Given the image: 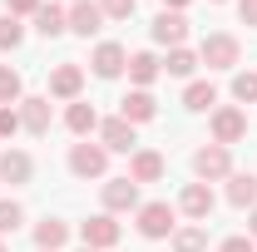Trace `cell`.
Segmentation results:
<instances>
[{"mask_svg": "<svg viewBox=\"0 0 257 252\" xmlns=\"http://www.w3.org/2000/svg\"><path fill=\"white\" fill-rule=\"evenodd\" d=\"M119 119H128V124H154V119H159V104H154V94H149V89H134V94H124V104H119Z\"/></svg>", "mask_w": 257, "mask_h": 252, "instance_id": "14", "label": "cell"}, {"mask_svg": "<svg viewBox=\"0 0 257 252\" xmlns=\"http://www.w3.org/2000/svg\"><path fill=\"white\" fill-rule=\"evenodd\" d=\"M218 252H257V247H252V237H223Z\"/></svg>", "mask_w": 257, "mask_h": 252, "instance_id": "33", "label": "cell"}, {"mask_svg": "<svg viewBox=\"0 0 257 252\" xmlns=\"http://www.w3.org/2000/svg\"><path fill=\"white\" fill-rule=\"evenodd\" d=\"M79 89H84V69H79L74 60L55 64V74H50V94H55V99H69V104H74V99H79Z\"/></svg>", "mask_w": 257, "mask_h": 252, "instance_id": "10", "label": "cell"}, {"mask_svg": "<svg viewBox=\"0 0 257 252\" xmlns=\"http://www.w3.org/2000/svg\"><path fill=\"white\" fill-rule=\"evenodd\" d=\"M213 203H218V198H213V188H208V183H188V188L178 193V213H188L193 222H208Z\"/></svg>", "mask_w": 257, "mask_h": 252, "instance_id": "11", "label": "cell"}, {"mask_svg": "<svg viewBox=\"0 0 257 252\" xmlns=\"http://www.w3.org/2000/svg\"><path fill=\"white\" fill-rule=\"evenodd\" d=\"M40 5H45V0H5V15H15V20H20V15H35Z\"/></svg>", "mask_w": 257, "mask_h": 252, "instance_id": "32", "label": "cell"}, {"mask_svg": "<svg viewBox=\"0 0 257 252\" xmlns=\"http://www.w3.org/2000/svg\"><path fill=\"white\" fill-rule=\"evenodd\" d=\"M20 222H25V208H20V203H5V198H0V237H5V232H15Z\"/></svg>", "mask_w": 257, "mask_h": 252, "instance_id": "29", "label": "cell"}, {"mask_svg": "<svg viewBox=\"0 0 257 252\" xmlns=\"http://www.w3.org/2000/svg\"><path fill=\"white\" fill-rule=\"evenodd\" d=\"M193 173H198V183H218L232 173V149L223 144H203L198 154H193Z\"/></svg>", "mask_w": 257, "mask_h": 252, "instance_id": "1", "label": "cell"}, {"mask_svg": "<svg viewBox=\"0 0 257 252\" xmlns=\"http://www.w3.org/2000/svg\"><path fill=\"white\" fill-rule=\"evenodd\" d=\"M183 5H188V0H163V10H178V15H183Z\"/></svg>", "mask_w": 257, "mask_h": 252, "instance_id": "35", "label": "cell"}, {"mask_svg": "<svg viewBox=\"0 0 257 252\" xmlns=\"http://www.w3.org/2000/svg\"><path fill=\"white\" fill-rule=\"evenodd\" d=\"M134 5H139V0H99L104 20H128V15H134Z\"/></svg>", "mask_w": 257, "mask_h": 252, "instance_id": "31", "label": "cell"}, {"mask_svg": "<svg viewBox=\"0 0 257 252\" xmlns=\"http://www.w3.org/2000/svg\"><path fill=\"white\" fill-rule=\"evenodd\" d=\"M203 247H208V227H198V222L173 227V252H203Z\"/></svg>", "mask_w": 257, "mask_h": 252, "instance_id": "24", "label": "cell"}, {"mask_svg": "<svg viewBox=\"0 0 257 252\" xmlns=\"http://www.w3.org/2000/svg\"><path fill=\"white\" fill-rule=\"evenodd\" d=\"M35 178V158L20 149H5L0 154V183H30Z\"/></svg>", "mask_w": 257, "mask_h": 252, "instance_id": "16", "label": "cell"}, {"mask_svg": "<svg viewBox=\"0 0 257 252\" xmlns=\"http://www.w3.org/2000/svg\"><path fill=\"white\" fill-rule=\"evenodd\" d=\"M20 89H25L20 74H15L10 64H0V104H20Z\"/></svg>", "mask_w": 257, "mask_h": 252, "instance_id": "27", "label": "cell"}, {"mask_svg": "<svg viewBox=\"0 0 257 252\" xmlns=\"http://www.w3.org/2000/svg\"><path fill=\"white\" fill-rule=\"evenodd\" d=\"M227 203L232 208H257V178L252 173H227Z\"/></svg>", "mask_w": 257, "mask_h": 252, "instance_id": "21", "label": "cell"}, {"mask_svg": "<svg viewBox=\"0 0 257 252\" xmlns=\"http://www.w3.org/2000/svg\"><path fill=\"white\" fill-rule=\"evenodd\" d=\"M99 144H104L109 154H134V149H139V134H134L128 119H104V124H99Z\"/></svg>", "mask_w": 257, "mask_h": 252, "instance_id": "6", "label": "cell"}, {"mask_svg": "<svg viewBox=\"0 0 257 252\" xmlns=\"http://www.w3.org/2000/svg\"><path fill=\"white\" fill-rule=\"evenodd\" d=\"M50 124H55V114H50V99H45V94L20 99V129H30V134H50Z\"/></svg>", "mask_w": 257, "mask_h": 252, "instance_id": "13", "label": "cell"}, {"mask_svg": "<svg viewBox=\"0 0 257 252\" xmlns=\"http://www.w3.org/2000/svg\"><path fill=\"white\" fill-rule=\"evenodd\" d=\"M139 232H144L149 242L173 237V208H168V203H139Z\"/></svg>", "mask_w": 257, "mask_h": 252, "instance_id": "5", "label": "cell"}, {"mask_svg": "<svg viewBox=\"0 0 257 252\" xmlns=\"http://www.w3.org/2000/svg\"><path fill=\"white\" fill-rule=\"evenodd\" d=\"M242 139H247V114H242L237 104H223V109H213V144L232 149V144H242Z\"/></svg>", "mask_w": 257, "mask_h": 252, "instance_id": "3", "label": "cell"}, {"mask_svg": "<svg viewBox=\"0 0 257 252\" xmlns=\"http://www.w3.org/2000/svg\"><path fill=\"white\" fill-rule=\"evenodd\" d=\"M55 5H60V0H55Z\"/></svg>", "mask_w": 257, "mask_h": 252, "instance_id": "39", "label": "cell"}, {"mask_svg": "<svg viewBox=\"0 0 257 252\" xmlns=\"http://www.w3.org/2000/svg\"><path fill=\"white\" fill-rule=\"evenodd\" d=\"M0 252H5V242H0Z\"/></svg>", "mask_w": 257, "mask_h": 252, "instance_id": "38", "label": "cell"}, {"mask_svg": "<svg viewBox=\"0 0 257 252\" xmlns=\"http://www.w3.org/2000/svg\"><path fill=\"white\" fill-rule=\"evenodd\" d=\"M104 213H139V183L134 178H109L104 183Z\"/></svg>", "mask_w": 257, "mask_h": 252, "instance_id": "7", "label": "cell"}, {"mask_svg": "<svg viewBox=\"0 0 257 252\" xmlns=\"http://www.w3.org/2000/svg\"><path fill=\"white\" fill-rule=\"evenodd\" d=\"M64 129H69V134H79V139H89V134L99 129V114H94V104L74 99V104L64 109Z\"/></svg>", "mask_w": 257, "mask_h": 252, "instance_id": "18", "label": "cell"}, {"mask_svg": "<svg viewBox=\"0 0 257 252\" xmlns=\"http://www.w3.org/2000/svg\"><path fill=\"white\" fill-rule=\"evenodd\" d=\"M69 30L84 35V40L104 30V10H99V0H74V5H69Z\"/></svg>", "mask_w": 257, "mask_h": 252, "instance_id": "12", "label": "cell"}, {"mask_svg": "<svg viewBox=\"0 0 257 252\" xmlns=\"http://www.w3.org/2000/svg\"><path fill=\"white\" fill-rule=\"evenodd\" d=\"M232 99H237V104H257V69L232 74Z\"/></svg>", "mask_w": 257, "mask_h": 252, "instance_id": "26", "label": "cell"}, {"mask_svg": "<svg viewBox=\"0 0 257 252\" xmlns=\"http://www.w3.org/2000/svg\"><path fill=\"white\" fill-rule=\"evenodd\" d=\"M20 40H25V25L15 15H0V50H20Z\"/></svg>", "mask_w": 257, "mask_h": 252, "instance_id": "28", "label": "cell"}, {"mask_svg": "<svg viewBox=\"0 0 257 252\" xmlns=\"http://www.w3.org/2000/svg\"><path fill=\"white\" fill-rule=\"evenodd\" d=\"M64 242H69V222H60V218L35 222V247H40V252H60Z\"/></svg>", "mask_w": 257, "mask_h": 252, "instance_id": "20", "label": "cell"}, {"mask_svg": "<svg viewBox=\"0 0 257 252\" xmlns=\"http://www.w3.org/2000/svg\"><path fill=\"white\" fill-rule=\"evenodd\" d=\"M247 232H252V237H257V208H252V218H247Z\"/></svg>", "mask_w": 257, "mask_h": 252, "instance_id": "36", "label": "cell"}, {"mask_svg": "<svg viewBox=\"0 0 257 252\" xmlns=\"http://www.w3.org/2000/svg\"><path fill=\"white\" fill-rule=\"evenodd\" d=\"M198 60L208 64V69H232V64L242 60V45H237V35H208L203 50H198Z\"/></svg>", "mask_w": 257, "mask_h": 252, "instance_id": "4", "label": "cell"}, {"mask_svg": "<svg viewBox=\"0 0 257 252\" xmlns=\"http://www.w3.org/2000/svg\"><path fill=\"white\" fill-rule=\"evenodd\" d=\"M237 15H242V25H257V0H237Z\"/></svg>", "mask_w": 257, "mask_h": 252, "instance_id": "34", "label": "cell"}, {"mask_svg": "<svg viewBox=\"0 0 257 252\" xmlns=\"http://www.w3.org/2000/svg\"><path fill=\"white\" fill-rule=\"evenodd\" d=\"M159 69H163V64L154 60V55H149V50H139V55H128V79H134V84H139V89H149V84H154V79H159Z\"/></svg>", "mask_w": 257, "mask_h": 252, "instance_id": "22", "label": "cell"}, {"mask_svg": "<svg viewBox=\"0 0 257 252\" xmlns=\"http://www.w3.org/2000/svg\"><path fill=\"white\" fill-rule=\"evenodd\" d=\"M218 104V89L208 84V79H193L188 89H183V109H193V114H203V109H213Z\"/></svg>", "mask_w": 257, "mask_h": 252, "instance_id": "23", "label": "cell"}, {"mask_svg": "<svg viewBox=\"0 0 257 252\" xmlns=\"http://www.w3.org/2000/svg\"><path fill=\"white\" fill-rule=\"evenodd\" d=\"M35 30L45 35V40L64 35V30H69V10H64V5H55V0H50V5H40V10H35Z\"/></svg>", "mask_w": 257, "mask_h": 252, "instance_id": "19", "label": "cell"}, {"mask_svg": "<svg viewBox=\"0 0 257 252\" xmlns=\"http://www.w3.org/2000/svg\"><path fill=\"white\" fill-rule=\"evenodd\" d=\"M213 5H218V0H213Z\"/></svg>", "mask_w": 257, "mask_h": 252, "instance_id": "40", "label": "cell"}, {"mask_svg": "<svg viewBox=\"0 0 257 252\" xmlns=\"http://www.w3.org/2000/svg\"><path fill=\"white\" fill-rule=\"evenodd\" d=\"M198 64H203V60H198L193 50H183V45H178V50H168V64H163V69H168V74H178V79H188Z\"/></svg>", "mask_w": 257, "mask_h": 252, "instance_id": "25", "label": "cell"}, {"mask_svg": "<svg viewBox=\"0 0 257 252\" xmlns=\"http://www.w3.org/2000/svg\"><path fill=\"white\" fill-rule=\"evenodd\" d=\"M79 237H84V247H94V252L114 247V242H119V222H114V213H99V218H89L84 227H79Z\"/></svg>", "mask_w": 257, "mask_h": 252, "instance_id": "9", "label": "cell"}, {"mask_svg": "<svg viewBox=\"0 0 257 252\" xmlns=\"http://www.w3.org/2000/svg\"><path fill=\"white\" fill-rule=\"evenodd\" d=\"M89 64H94L99 79H119V74L128 69V50L119 45V40H104V45L94 50V60H89Z\"/></svg>", "mask_w": 257, "mask_h": 252, "instance_id": "8", "label": "cell"}, {"mask_svg": "<svg viewBox=\"0 0 257 252\" xmlns=\"http://www.w3.org/2000/svg\"><path fill=\"white\" fill-rule=\"evenodd\" d=\"M79 252H94V247H79Z\"/></svg>", "mask_w": 257, "mask_h": 252, "instance_id": "37", "label": "cell"}, {"mask_svg": "<svg viewBox=\"0 0 257 252\" xmlns=\"http://www.w3.org/2000/svg\"><path fill=\"white\" fill-rule=\"evenodd\" d=\"M154 40L168 45V50H178V45L188 40V20H183L178 10H159V20H154Z\"/></svg>", "mask_w": 257, "mask_h": 252, "instance_id": "15", "label": "cell"}, {"mask_svg": "<svg viewBox=\"0 0 257 252\" xmlns=\"http://www.w3.org/2000/svg\"><path fill=\"white\" fill-rule=\"evenodd\" d=\"M104 168H109V149L104 144H74L69 149V173L74 178H104Z\"/></svg>", "mask_w": 257, "mask_h": 252, "instance_id": "2", "label": "cell"}, {"mask_svg": "<svg viewBox=\"0 0 257 252\" xmlns=\"http://www.w3.org/2000/svg\"><path fill=\"white\" fill-rule=\"evenodd\" d=\"M15 134H20V109L0 104V139H15Z\"/></svg>", "mask_w": 257, "mask_h": 252, "instance_id": "30", "label": "cell"}, {"mask_svg": "<svg viewBox=\"0 0 257 252\" xmlns=\"http://www.w3.org/2000/svg\"><path fill=\"white\" fill-rule=\"evenodd\" d=\"M128 178H134V183H159V178H163V154H154V149H134V158H128Z\"/></svg>", "mask_w": 257, "mask_h": 252, "instance_id": "17", "label": "cell"}]
</instances>
